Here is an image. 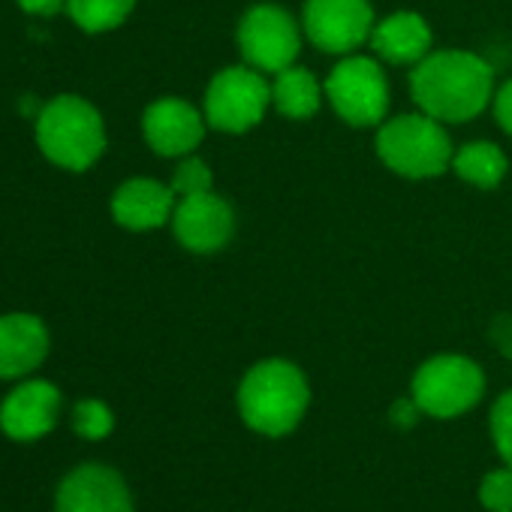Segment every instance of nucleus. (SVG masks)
I'll return each instance as SVG.
<instances>
[{"mask_svg": "<svg viewBox=\"0 0 512 512\" xmlns=\"http://www.w3.org/2000/svg\"><path fill=\"white\" fill-rule=\"evenodd\" d=\"M115 428V416L112 410L97 401V398H85L73 407V431L85 440H103L109 437Z\"/></svg>", "mask_w": 512, "mask_h": 512, "instance_id": "obj_20", "label": "nucleus"}, {"mask_svg": "<svg viewBox=\"0 0 512 512\" xmlns=\"http://www.w3.org/2000/svg\"><path fill=\"white\" fill-rule=\"evenodd\" d=\"M479 500L491 512H512V467L491 470L479 485Z\"/></svg>", "mask_w": 512, "mask_h": 512, "instance_id": "obj_22", "label": "nucleus"}, {"mask_svg": "<svg viewBox=\"0 0 512 512\" xmlns=\"http://www.w3.org/2000/svg\"><path fill=\"white\" fill-rule=\"evenodd\" d=\"M494 341L506 356H512V317H500L494 323Z\"/></svg>", "mask_w": 512, "mask_h": 512, "instance_id": "obj_26", "label": "nucleus"}, {"mask_svg": "<svg viewBox=\"0 0 512 512\" xmlns=\"http://www.w3.org/2000/svg\"><path fill=\"white\" fill-rule=\"evenodd\" d=\"M211 184H214V178H211V169H208V163L205 160H199V157H184L181 163H178V169H175V175H172V190H175V196L181 199V196H196V193H208L211 190Z\"/></svg>", "mask_w": 512, "mask_h": 512, "instance_id": "obj_21", "label": "nucleus"}, {"mask_svg": "<svg viewBox=\"0 0 512 512\" xmlns=\"http://www.w3.org/2000/svg\"><path fill=\"white\" fill-rule=\"evenodd\" d=\"M136 0H67L70 19L85 34H106L127 22Z\"/></svg>", "mask_w": 512, "mask_h": 512, "instance_id": "obj_19", "label": "nucleus"}, {"mask_svg": "<svg viewBox=\"0 0 512 512\" xmlns=\"http://www.w3.org/2000/svg\"><path fill=\"white\" fill-rule=\"evenodd\" d=\"M311 401L305 374L287 359H266L253 365L238 386V413L253 431L281 437L290 434Z\"/></svg>", "mask_w": 512, "mask_h": 512, "instance_id": "obj_2", "label": "nucleus"}, {"mask_svg": "<svg viewBox=\"0 0 512 512\" xmlns=\"http://www.w3.org/2000/svg\"><path fill=\"white\" fill-rule=\"evenodd\" d=\"M37 145L61 169L85 172L106 151V124L94 103L61 94L37 112Z\"/></svg>", "mask_w": 512, "mask_h": 512, "instance_id": "obj_3", "label": "nucleus"}, {"mask_svg": "<svg viewBox=\"0 0 512 512\" xmlns=\"http://www.w3.org/2000/svg\"><path fill=\"white\" fill-rule=\"evenodd\" d=\"M491 437L500 458L512 467V392L500 395L491 407Z\"/></svg>", "mask_w": 512, "mask_h": 512, "instance_id": "obj_23", "label": "nucleus"}, {"mask_svg": "<svg viewBox=\"0 0 512 512\" xmlns=\"http://www.w3.org/2000/svg\"><path fill=\"white\" fill-rule=\"evenodd\" d=\"M452 169L467 184L491 190V187H497L503 181V175L509 169V160H506L503 148L494 145V142H467V145H461L455 151Z\"/></svg>", "mask_w": 512, "mask_h": 512, "instance_id": "obj_18", "label": "nucleus"}, {"mask_svg": "<svg viewBox=\"0 0 512 512\" xmlns=\"http://www.w3.org/2000/svg\"><path fill=\"white\" fill-rule=\"evenodd\" d=\"M416 401H398L395 407H392V419L401 425V428H410L413 422H416Z\"/></svg>", "mask_w": 512, "mask_h": 512, "instance_id": "obj_27", "label": "nucleus"}, {"mask_svg": "<svg viewBox=\"0 0 512 512\" xmlns=\"http://www.w3.org/2000/svg\"><path fill=\"white\" fill-rule=\"evenodd\" d=\"M16 4H19L25 13H31V16H43V19L58 16L61 10H67V0H16Z\"/></svg>", "mask_w": 512, "mask_h": 512, "instance_id": "obj_25", "label": "nucleus"}, {"mask_svg": "<svg viewBox=\"0 0 512 512\" xmlns=\"http://www.w3.org/2000/svg\"><path fill=\"white\" fill-rule=\"evenodd\" d=\"M374 10L368 0H305L302 31L326 55H350L371 40Z\"/></svg>", "mask_w": 512, "mask_h": 512, "instance_id": "obj_9", "label": "nucleus"}, {"mask_svg": "<svg viewBox=\"0 0 512 512\" xmlns=\"http://www.w3.org/2000/svg\"><path fill=\"white\" fill-rule=\"evenodd\" d=\"M61 413V389L49 380H25L0 404V428L19 443L46 437Z\"/></svg>", "mask_w": 512, "mask_h": 512, "instance_id": "obj_13", "label": "nucleus"}, {"mask_svg": "<svg viewBox=\"0 0 512 512\" xmlns=\"http://www.w3.org/2000/svg\"><path fill=\"white\" fill-rule=\"evenodd\" d=\"M494 118L512 136V79L500 85V91L494 94Z\"/></svg>", "mask_w": 512, "mask_h": 512, "instance_id": "obj_24", "label": "nucleus"}, {"mask_svg": "<svg viewBox=\"0 0 512 512\" xmlns=\"http://www.w3.org/2000/svg\"><path fill=\"white\" fill-rule=\"evenodd\" d=\"M55 512H133V497L115 467L91 461L73 467L61 479Z\"/></svg>", "mask_w": 512, "mask_h": 512, "instance_id": "obj_10", "label": "nucleus"}, {"mask_svg": "<svg viewBox=\"0 0 512 512\" xmlns=\"http://www.w3.org/2000/svg\"><path fill=\"white\" fill-rule=\"evenodd\" d=\"M377 157L401 178H434L452 166L455 148L443 121L419 112V115H398L380 124L377 130Z\"/></svg>", "mask_w": 512, "mask_h": 512, "instance_id": "obj_4", "label": "nucleus"}, {"mask_svg": "<svg viewBox=\"0 0 512 512\" xmlns=\"http://www.w3.org/2000/svg\"><path fill=\"white\" fill-rule=\"evenodd\" d=\"M485 392L482 368L467 356H434L413 377V401L434 419H452L476 407Z\"/></svg>", "mask_w": 512, "mask_h": 512, "instance_id": "obj_7", "label": "nucleus"}, {"mask_svg": "<svg viewBox=\"0 0 512 512\" xmlns=\"http://www.w3.org/2000/svg\"><path fill=\"white\" fill-rule=\"evenodd\" d=\"M175 190L154 178H130L112 196V217L118 226L133 232L160 229L172 220L175 211Z\"/></svg>", "mask_w": 512, "mask_h": 512, "instance_id": "obj_15", "label": "nucleus"}, {"mask_svg": "<svg viewBox=\"0 0 512 512\" xmlns=\"http://www.w3.org/2000/svg\"><path fill=\"white\" fill-rule=\"evenodd\" d=\"M235 40L247 67L272 76L293 67L302 52V28L278 4L250 7L238 22Z\"/></svg>", "mask_w": 512, "mask_h": 512, "instance_id": "obj_8", "label": "nucleus"}, {"mask_svg": "<svg viewBox=\"0 0 512 512\" xmlns=\"http://www.w3.org/2000/svg\"><path fill=\"white\" fill-rule=\"evenodd\" d=\"M323 88L317 82V76L305 67H287L281 73H275L272 82V106L293 121H305L311 115H317L320 103H323Z\"/></svg>", "mask_w": 512, "mask_h": 512, "instance_id": "obj_17", "label": "nucleus"}, {"mask_svg": "<svg viewBox=\"0 0 512 512\" xmlns=\"http://www.w3.org/2000/svg\"><path fill=\"white\" fill-rule=\"evenodd\" d=\"M368 43L389 64H419L431 52V28L416 13H395L374 25Z\"/></svg>", "mask_w": 512, "mask_h": 512, "instance_id": "obj_16", "label": "nucleus"}, {"mask_svg": "<svg viewBox=\"0 0 512 512\" xmlns=\"http://www.w3.org/2000/svg\"><path fill=\"white\" fill-rule=\"evenodd\" d=\"M416 106L446 124H461L485 112L494 100V70L485 58L461 49L428 52L410 76Z\"/></svg>", "mask_w": 512, "mask_h": 512, "instance_id": "obj_1", "label": "nucleus"}, {"mask_svg": "<svg viewBox=\"0 0 512 512\" xmlns=\"http://www.w3.org/2000/svg\"><path fill=\"white\" fill-rule=\"evenodd\" d=\"M326 100L350 127H380L389 112V82L374 58L350 55L329 73Z\"/></svg>", "mask_w": 512, "mask_h": 512, "instance_id": "obj_6", "label": "nucleus"}, {"mask_svg": "<svg viewBox=\"0 0 512 512\" xmlns=\"http://www.w3.org/2000/svg\"><path fill=\"white\" fill-rule=\"evenodd\" d=\"M269 103L272 85L266 82V73L241 64L220 70L208 82L202 115L208 127L220 133H247L266 118Z\"/></svg>", "mask_w": 512, "mask_h": 512, "instance_id": "obj_5", "label": "nucleus"}, {"mask_svg": "<svg viewBox=\"0 0 512 512\" xmlns=\"http://www.w3.org/2000/svg\"><path fill=\"white\" fill-rule=\"evenodd\" d=\"M205 127V115L181 97H160L142 115L145 142L160 157H187L202 142Z\"/></svg>", "mask_w": 512, "mask_h": 512, "instance_id": "obj_12", "label": "nucleus"}, {"mask_svg": "<svg viewBox=\"0 0 512 512\" xmlns=\"http://www.w3.org/2000/svg\"><path fill=\"white\" fill-rule=\"evenodd\" d=\"M172 232L181 247L193 253H214L229 244L235 232V214L214 190L181 196L172 211Z\"/></svg>", "mask_w": 512, "mask_h": 512, "instance_id": "obj_11", "label": "nucleus"}, {"mask_svg": "<svg viewBox=\"0 0 512 512\" xmlns=\"http://www.w3.org/2000/svg\"><path fill=\"white\" fill-rule=\"evenodd\" d=\"M49 329L34 314L0 317V380L34 374L49 356Z\"/></svg>", "mask_w": 512, "mask_h": 512, "instance_id": "obj_14", "label": "nucleus"}]
</instances>
